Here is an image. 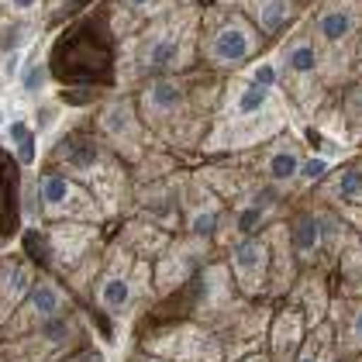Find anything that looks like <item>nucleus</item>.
Returning <instances> with one entry per match:
<instances>
[{"instance_id": "nucleus-22", "label": "nucleus", "mask_w": 362, "mask_h": 362, "mask_svg": "<svg viewBox=\"0 0 362 362\" xmlns=\"http://www.w3.org/2000/svg\"><path fill=\"white\" fill-rule=\"evenodd\" d=\"M218 224H221L218 207H200V211L190 214V231H194L197 238H214L218 235Z\"/></svg>"}, {"instance_id": "nucleus-27", "label": "nucleus", "mask_w": 362, "mask_h": 362, "mask_svg": "<svg viewBox=\"0 0 362 362\" xmlns=\"http://www.w3.org/2000/svg\"><path fill=\"white\" fill-rule=\"evenodd\" d=\"M25 135H31L28 124H25V121H11V128H7V139H11V141H21Z\"/></svg>"}, {"instance_id": "nucleus-3", "label": "nucleus", "mask_w": 362, "mask_h": 362, "mask_svg": "<svg viewBox=\"0 0 362 362\" xmlns=\"http://www.w3.org/2000/svg\"><path fill=\"white\" fill-rule=\"evenodd\" d=\"M38 204H42V211L59 214V218H73V221L100 218V207L93 204V197L83 187H76L66 173H45L38 180Z\"/></svg>"}, {"instance_id": "nucleus-16", "label": "nucleus", "mask_w": 362, "mask_h": 362, "mask_svg": "<svg viewBox=\"0 0 362 362\" xmlns=\"http://www.w3.org/2000/svg\"><path fill=\"white\" fill-rule=\"evenodd\" d=\"M283 73H290V76H297V80H307V76H314L317 73V49H314V42H293L290 49H286V59H283Z\"/></svg>"}, {"instance_id": "nucleus-31", "label": "nucleus", "mask_w": 362, "mask_h": 362, "mask_svg": "<svg viewBox=\"0 0 362 362\" xmlns=\"http://www.w3.org/2000/svg\"><path fill=\"white\" fill-rule=\"evenodd\" d=\"M124 4H132V7H141V4H148V0H124Z\"/></svg>"}, {"instance_id": "nucleus-9", "label": "nucleus", "mask_w": 362, "mask_h": 362, "mask_svg": "<svg viewBox=\"0 0 362 362\" xmlns=\"http://www.w3.org/2000/svg\"><path fill=\"white\" fill-rule=\"evenodd\" d=\"M35 273L25 259H7L0 266V328H7V321L14 317V310L21 307V300L28 297V290Z\"/></svg>"}, {"instance_id": "nucleus-19", "label": "nucleus", "mask_w": 362, "mask_h": 362, "mask_svg": "<svg viewBox=\"0 0 362 362\" xmlns=\"http://www.w3.org/2000/svg\"><path fill=\"white\" fill-rule=\"evenodd\" d=\"M293 18V4L290 0H259V28L266 35H279Z\"/></svg>"}, {"instance_id": "nucleus-8", "label": "nucleus", "mask_w": 362, "mask_h": 362, "mask_svg": "<svg viewBox=\"0 0 362 362\" xmlns=\"http://www.w3.org/2000/svg\"><path fill=\"white\" fill-rule=\"evenodd\" d=\"M132 279H135V269L124 259L100 273V279H97V304H100L104 314L117 317V314H124L132 307V300H135V283Z\"/></svg>"}, {"instance_id": "nucleus-25", "label": "nucleus", "mask_w": 362, "mask_h": 362, "mask_svg": "<svg viewBox=\"0 0 362 362\" xmlns=\"http://www.w3.org/2000/svg\"><path fill=\"white\" fill-rule=\"evenodd\" d=\"M252 80H255V83H262V86H269V90H273V86H276V80H279L276 66H269V62H262V66H255V69H252Z\"/></svg>"}, {"instance_id": "nucleus-17", "label": "nucleus", "mask_w": 362, "mask_h": 362, "mask_svg": "<svg viewBox=\"0 0 362 362\" xmlns=\"http://www.w3.org/2000/svg\"><path fill=\"white\" fill-rule=\"evenodd\" d=\"M334 334H338V352L341 356L362 352V300L349 304V314L341 317V325L334 328Z\"/></svg>"}, {"instance_id": "nucleus-23", "label": "nucleus", "mask_w": 362, "mask_h": 362, "mask_svg": "<svg viewBox=\"0 0 362 362\" xmlns=\"http://www.w3.org/2000/svg\"><path fill=\"white\" fill-rule=\"evenodd\" d=\"M45 80H49V69H45L42 62H28V66H25V73H21V86H25V93H42V90H45Z\"/></svg>"}, {"instance_id": "nucleus-12", "label": "nucleus", "mask_w": 362, "mask_h": 362, "mask_svg": "<svg viewBox=\"0 0 362 362\" xmlns=\"http://www.w3.org/2000/svg\"><path fill=\"white\" fill-rule=\"evenodd\" d=\"M359 28V14L349 7V4H332V7H325L321 14H317V21H314V31H317V38L321 42H328V45H345L352 35Z\"/></svg>"}, {"instance_id": "nucleus-15", "label": "nucleus", "mask_w": 362, "mask_h": 362, "mask_svg": "<svg viewBox=\"0 0 362 362\" xmlns=\"http://www.w3.org/2000/svg\"><path fill=\"white\" fill-rule=\"evenodd\" d=\"M269 100H273V90L269 86L245 80L242 90H238V97H235V117L238 121H255V117H262V114L269 111Z\"/></svg>"}, {"instance_id": "nucleus-2", "label": "nucleus", "mask_w": 362, "mask_h": 362, "mask_svg": "<svg viewBox=\"0 0 362 362\" xmlns=\"http://www.w3.org/2000/svg\"><path fill=\"white\" fill-rule=\"evenodd\" d=\"M141 352L159 356L169 362H221L224 345L204 328H190V325H173L163 332L148 334L141 341Z\"/></svg>"}, {"instance_id": "nucleus-1", "label": "nucleus", "mask_w": 362, "mask_h": 362, "mask_svg": "<svg viewBox=\"0 0 362 362\" xmlns=\"http://www.w3.org/2000/svg\"><path fill=\"white\" fill-rule=\"evenodd\" d=\"M52 69L62 80H104L111 73V45L90 21L73 28L56 45Z\"/></svg>"}, {"instance_id": "nucleus-18", "label": "nucleus", "mask_w": 362, "mask_h": 362, "mask_svg": "<svg viewBox=\"0 0 362 362\" xmlns=\"http://www.w3.org/2000/svg\"><path fill=\"white\" fill-rule=\"evenodd\" d=\"M100 124H104V132H107L114 141H128L135 135L139 117L132 114V104H128V100H117V104H111L107 111L100 114Z\"/></svg>"}, {"instance_id": "nucleus-30", "label": "nucleus", "mask_w": 362, "mask_h": 362, "mask_svg": "<svg viewBox=\"0 0 362 362\" xmlns=\"http://www.w3.org/2000/svg\"><path fill=\"white\" fill-rule=\"evenodd\" d=\"M128 362H169V359H159V356H148V352H135Z\"/></svg>"}, {"instance_id": "nucleus-7", "label": "nucleus", "mask_w": 362, "mask_h": 362, "mask_svg": "<svg viewBox=\"0 0 362 362\" xmlns=\"http://www.w3.org/2000/svg\"><path fill=\"white\" fill-rule=\"evenodd\" d=\"M314 325H310V317H307L300 307H286V310H279V317L273 321V328H269V359L273 362H293L297 356V349L304 345L307 332H310Z\"/></svg>"}, {"instance_id": "nucleus-13", "label": "nucleus", "mask_w": 362, "mask_h": 362, "mask_svg": "<svg viewBox=\"0 0 362 362\" xmlns=\"http://www.w3.org/2000/svg\"><path fill=\"white\" fill-rule=\"evenodd\" d=\"M325 242H328V235H325V214H297L293 224H290V245H293V255L297 259H304L310 262L317 252L325 249Z\"/></svg>"}, {"instance_id": "nucleus-24", "label": "nucleus", "mask_w": 362, "mask_h": 362, "mask_svg": "<svg viewBox=\"0 0 362 362\" xmlns=\"http://www.w3.org/2000/svg\"><path fill=\"white\" fill-rule=\"evenodd\" d=\"M325 176H328V159L307 156L304 163H300V180H304V183H317V180H325Z\"/></svg>"}, {"instance_id": "nucleus-5", "label": "nucleus", "mask_w": 362, "mask_h": 362, "mask_svg": "<svg viewBox=\"0 0 362 362\" xmlns=\"http://www.w3.org/2000/svg\"><path fill=\"white\" fill-rule=\"evenodd\" d=\"M66 314V293L59 290L56 283L49 279H38L28 290V297L21 300V307L14 310V317L7 321V332L11 334H31L38 328H45L49 321H56Z\"/></svg>"}, {"instance_id": "nucleus-6", "label": "nucleus", "mask_w": 362, "mask_h": 362, "mask_svg": "<svg viewBox=\"0 0 362 362\" xmlns=\"http://www.w3.org/2000/svg\"><path fill=\"white\" fill-rule=\"evenodd\" d=\"M231 273H235V283L245 293H259L266 286V279H269V245L259 235L242 238L231 249Z\"/></svg>"}, {"instance_id": "nucleus-4", "label": "nucleus", "mask_w": 362, "mask_h": 362, "mask_svg": "<svg viewBox=\"0 0 362 362\" xmlns=\"http://www.w3.org/2000/svg\"><path fill=\"white\" fill-rule=\"evenodd\" d=\"M255 49H259V35H255L249 18H242V14H231L207 38V59L221 69H235V66L249 62Z\"/></svg>"}, {"instance_id": "nucleus-10", "label": "nucleus", "mask_w": 362, "mask_h": 362, "mask_svg": "<svg viewBox=\"0 0 362 362\" xmlns=\"http://www.w3.org/2000/svg\"><path fill=\"white\" fill-rule=\"evenodd\" d=\"M187 93H183V83L173 80V76H159L145 86L141 93V114L148 121H163V117H173V114L183 107Z\"/></svg>"}, {"instance_id": "nucleus-21", "label": "nucleus", "mask_w": 362, "mask_h": 362, "mask_svg": "<svg viewBox=\"0 0 362 362\" xmlns=\"http://www.w3.org/2000/svg\"><path fill=\"white\" fill-rule=\"evenodd\" d=\"M334 194L345 204H359L362 207V169H345L334 183Z\"/></svg>"}, {"instance_id": "nucleus-11", "label": "nucleus", "mask_w": 362, "mask_h": 362, "mask_svg": "<svg viewBox=\"0 0 362 362\" xmlns=\"http://www.w3.org/2000/svg\"><path fill=\"white\" fill-rule=\"evenodd\" d=\"M183 56V38L180 31H159L152 38H145V45L139 49V66L145 73H169Z\"/></svg>"}, {"instance_id": "nucleus-20", "label": "nucleus", "mask_w": 362, "mask_h": 362, "mask_svg": "<svg viewBox=\"0 0 362 362\" xmlns=\"http://www.w3.org/2000/svg\"><path fill=\"white\" fill-rule=\"evenodd\" d=\"M300 156L293 152V148H276L269 159H266V176L273 180V183H290V180H297L300 176Z\"/></svg>"}, {"instance_id": "nucleus-28", "label": "nucleus", "mask_w": 362, "mask_h": 362, "mask_svg": "<svg viewBox=\"0 0 362 362\" xmlns=\"http://www.w3.org/2000/svg\"><path fill=\"white\" fill-rule=\"evenodd\" d=\"M18 62H21L18 52H7V56H4V73H7V76H14V73H18Z\"/></svg>"}, {"instance_id": "nucleus-29", "label": "nucleus", "mask_w": 362, "mask_h": 362, "mask_svg": "<svg viewBox=\"0 0 362 362\" xmlns=\"http://www.w3.org/2000/svg\"><path fill=\"white\" fill-rule=\"evenodd\" d=\"M7 4H11L18 14H28V11H35V7H38V0H7Z\"/></svg>"}, {"instance_id": "nucleus-33", "label": "nucleus", "mask_w": 362, "mask_h": 362, "mask_svg": "<svg viewBox=\"0 0 362 362\" xmlns=\"http://www.w3.org/2000/svg\"><path fill=\"white\" fill-rule=\"evenodd\" d=\"M0 124H4V114H0Z\"/></svg>"}, {"instance_id": "nucleus-32", "label": "nucleus", "mask_w": 362, "mask_h": 362, "mask_svg": "<svg viewBox=\"0 0 362 362\" xmlns=\"http://www.w3.org/2000/svg\"><path fill=\"white\" fill-rule=\"evenodd\" d=\"M290 4H314V0H290Z\"/></svg>"}, {"instance_id": "nucleus-26", "label": "nucleus", "mask_w": 362, "mask_h": 362, "mask_svg": "<svg viewBox=\"0 0 362 362\" xmlns=\"http://www.w3.org/2000/svg\"><path fill=\"white\" fill-rule=\"evenodd\" d=\"M35 152H38L35 135H25V139L18 141V163H21V166H31V163H35Z\"/></svg>"}, {"instance_id": "nucleus-34", "label": "nucleus", "mask_w": 362, "mask_h": 362, "mask_svg": "<svg viewBox=\"0 0 362 362\" xmlns=\"http://www.w3.org/2000/svg\"><path fill=\"white\" fill-rule=\"evenodd\" d=\"M0 362H4V359H0Z\"/></svg>"}, {"instance_id": "nucleus-14", "label": "nucleus", "mask_w": 362, "mask_h": 362, "mask_svg": "<svg viewBox=\"0 0 362 362\" xmlns=\"http://www.w3.org/2000/svg\"><path fill=\"white\" fill-rule=\"evenodd\" d=\"M338 356V334H334V325H314L307 332L304 345L297 349L293 362H334Z\"/></svg>"}]
</instances>
